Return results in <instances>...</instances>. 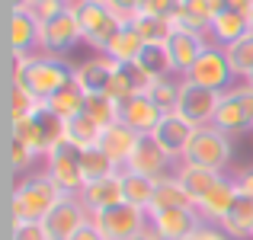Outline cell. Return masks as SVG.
<instances>
[{
  "mask_svg": "<svg viewBox=\"0 0 253 240\" xmlns=\"http://www.w3.org/2000/svg\"><path fill=\"white\" fill-rule=\"evenodd\" d=\"M244 83H247V86H250V90H253V74H250L247 80H244Z\"/></svg>",
  "mask_w": 253,
  "mask_h": 240,
  "instance_id": "cell-51",
  "label": "cell"
},
{
  "mask_svg": "<svg viewBox=\"0 0 253 240\" xmlns=\"http://www.w3.org/2000/svg\"><path fill=\"white\" fill-rule=\"evenodd\" d=\"M186 205H192L189 192L179 183L176 173H170V176H164V179L154 183V199H151L148 215H161V211H170V208H186Z\"/></svg>",
  "mask_w": 253,
  "mask_h": 240,
  "instance_id": "cell-27",
  "label": "cell"
},
{
  "mask_svg": "<svg viewBox=\"0 0 253 240\" xmlns=\"http://www.w3.org/2000/svg\"><path fill=\"white\" fill-rule=\"evenodd\" d=\"M202 228V215L196 211V205H186V208H170L161 215H151V231L161 240H183L192 237Z\"/></svg>",
  "mask_w": 253,
  "mask_h": 240,
  "instance_id": "cell-16",
  "label": "cell"
},
{
  "mask_svg": "<svg viewBox=\"0 0 253 240\" xmlns=\"http://www.w3.org/2000/svg\"><path fill=\"white\" fill-rule=\"evenodd\" d=\"M122 176V199L128 205H135V208H151V199H154V183L157 179H148V176H138V173L131 170H122L119 173Z\"/></svg>",
  "mask_w": 253,
  "mask_h": 240,
  "instance_id": "cell-32",
  "label": "cell"
},
{
  "mask_svg": "<svg viewBox=\"0 0 253 240\" xmlns=\"http://www.w3.org/2000/svg\"><path fill=\"white\" fill-rule=\"evenodd\" d=\"M209 48V36L202 32H192V29H179L173 26V36L167 39V51H170V64H173V74L186 77L192 71V64L199 61V55Z\"/></svg>",
  "mask_w": 253,
  "mask_h": 240,
  "instance_id": "cell-15",
  "label": "cell"
},
{
  "mask_svg": "<svg viewBox=\"0 0 253 240\" xmlns=\"http://www.w3.org/2000/svg\"><path fill=\"white\" fill-rule=\"evenodd\" d=\"M71 240H103V234L96 231V224H93V221H86V224H84V228L77 231V234L71 237Z\"/></svg>",
  "mask_w": 253,
  "mask_h": 240,
  "instance_id": "cell-47",
  "label": "cell"
},
{
  "mask_svg": "<svg viewBox=\"0 0 253 240\" xmlns=\"http://www.w3.org/2000/svg\"><path fill=\"white\" fill-rule=\"evenodd\" d=\"M224 55H228L234 74L241 77V80H247L253 74V29L244 39H237L234 45H228V48H224Z\"/></svg>",
  "mask_w": 253,
  "mask_h": 240,
  "instance_id": "cell-38",
  "label": "cell"
},
{
  "mask_svg": "<svg viewBox=\"0 0 253 240\" xmlns=\"http://www.w3.org/2000/svg\"><path fill=\"white\" fill-rule=\"evenodd\" d=\"M183 83H186V80H183V77H176V74H170V77H157V80H151L148 96L157 103V109H161V112H176L179 96H183Z\"/></svg>",
  "mask_w": 253,
  "mask_h": 240,
  "instance_id": "cell-33",
  "label": "cell"
},
{
  "mask_svg": "<svg viewBox=\"0 0 253 240\" xmlns=\"http://www.w3.org/2000/svg\"><path fill=\"white\" fill-rule=\"evenodd\" d=\"M68 6H71V0H45V3H39L32 13H36L39 23H45V19H51V16H58V13H64Z\"/></svg>",
  "mask_w": 253,
  "mask_h": 240,
  "instance_id": "cell-43",
  "label": "cell"
},
{
  "mask_svg": "<svg viewBox=\"0 0 253 240\" xmlns=\"http://www.w3.org/2000/svg\"><path fill=\"white\" fill-rule=\"evenodd\" d=\"M86 221H90V211L84 208L81 199L77 196H64L61 202L45 215L42 228H45V234H48V240H71Z\"/></svg>",
  "mask_w": 253,
  "mask_h": 240,
  "instance_id": "cell-11",
  "label": "cell"
},
{
  "mask_svg": "<svg viewBox=\"0 0 253 240\" xmlns=\"http://www.w3.org/2000/svg\"><path fill=\"white\" fill-rule=\"evenodd\" d=\"M138 138H141V135H135V131H131L128 125L116 122V125H109V128H103V138H99V151H103V154L109 157L112 163H119V166L125 170L128 157L135 154Z\"/></svg>",
  "mask_w": 253,
  "mask_h": 240,
  "instance_id": "cell-24",
  "label": "cell"
},
{
  "mask_svg": "<svg viewBox=\"0 0 253 240\" xmlns=\"http://www.w3.org/2000/svg\"><path fill=\"white\" fill-rule=\"evenodd\" d=\"M250 19H253V13H250Z\"/></svg>",
  "mask_w": 253,
  "mask_h": 240,
  "instance_id": "cell-54",
  "label": "cell"
},
{
  "mask_svg": "<svg viewBox=\"0 0 253 240\" xmlns=\"http://www.w3.org/2000/svg\"><path fill=\"white\" fill-rule=\"evenodd\" d=\"M32 3H36V6H39V3H45V0H32ZM36 6H32V10H36Z\"/></svg>",
  "mask_w": 253,
  "mask_h": 240,
  "instance_id": "cell-52",
  "label": "cell"
},
{
  "mask_svg": "<svg viewBox=\"0 0 253 240\" xmlns=\"http://www.w3.org/2000/svg\"><path fill=\"white\" fill-rule=\"evenodd\" d=\"M148 86H151V77L144 74V71L138 68L135 61L116 64V74H112V80H109V90H106V96H112L119 106H122L125 99L138 96V93H148Z\"/></svg>",
  "mask_w": 253,
  "mask_h": 240,
  "instance_id": "cell-23",
  "label": "cell"
},
{
  "mask_svg": "<svg viewBox=\"0 0 253 240\" xmlns=\"http://www.w3.org/2000/svg\"><path fill=\"white\" fill-rule=\"evenodd\" d=\"M173 166H176V160L164 154L161 144L151 135H141L138 144H135V154L125 163V170L138 173V176H148V179H164V176H170V173H176Z\"/></svg>",
  "mask_w": 253,
  "mask_h": 240,
  "instance_id": "cell-13",
  "label": "cell"
},
{
  "mask_svg": "<svg viewBox=\"0 0 253 240\" xmlns=\"http://www.w3.org/2000/svg\"><path fill=\"white\" fill-rule=\"evenodd\" d=\"M161 119H164V112L157 109V103L148 96V93H138V96L125 99V103L119 106V122L128 125L135 135H151Z\"/></svg>",
  "mask_w": 253,
  "mask_h": 240,
  "instance_id": "cell-17",
  "label": "cell"
},
{
  "mask_svg": "<svg viewBox=\"0 0 253 240\" xmlns=\"http://www.w3.org/2000/svg\"><path fill=\"white\" fill-rule=\"evenodd\" d=\"M192 135H196V125L186 122L179 112H164V119L157 122V128L151 131V138L161 144V151L167 157H173L176 163H183V154H186V148H189Z\"/></svg>",
  "mask_w": 253,
  "mask_h": 240,
  "instance_id": "cell-14",
  "label": "cell"
},
{
  "mask_svg": "<svg viewBox=\"0 0 253 240\" xmlns=\"http://www.w3.org/2000/svg\"><path fill=\"white\" fill-rule=\"evenodd\" d=\"M179 3H183V0H179Z\"/></svg>",
  "mask_w": 253,
  "mask_h": 240,
  "instance_id": "cell-55",
  "label": "cell"
},
{
  "mask_svg": "<svg viewBox=\"0 0 253 240\" xmlns=\"http://www.w3.org/2000/svg\"><path fill=\"white\" fill-rule=\"evenodd\" d=\"M237 196H241V186H237V179H234V176H224L221 183H218L215 189H211L209 196L202 199V202H196V211L202 215V221L221 224L224 215L231 211V205H234Z\"/></svg>",
  "mask_w": 253,
  "mask_h": 240,
  "instance_id": "cell-20",
  "label": "cell"
},
{
  "mask_svg": "<svg viewBox=\"0 0 253 240\" xmlns=\"http://www.w3.org/2000/svg\"><path fill=\"white\" fill-rule=\"evenodd\" d=\"M176 176H179V183L186 186V192H189L192 205H196V202H202V199L209 196V192L215 189L218 183H221L224 173L205 170V166H192V163H179V166H176Z\"/></svg>",
  "mask_w": 253,
  "mask_h": 240,
  "instance_id": "cell-28",
  "label": "cell"
},
{
  "mask_svg": "<svg viewBox=\"0 0 253 240\" xmlns=\"http://www.w3.org/2000/svg\"><path fill=\"white\" fill-rule=\"evenodd\" d=\"M234 68H231L228 55H224V48H218V45L209 42V48L199 55V61L192 64V71L186 74L189 83H199L205 86V90H215V93H224L234 86Z\"/></svg>",
  "mask_w": 253,
  "mask_h": 240,
  "instance_id": "cell-9",
  "label": "cell"
},
{
  "mask_svg": "<svg viewBox=\"0 0 253 240\" xmlns=\"http://www.w3.org/2000/svg\"><path fill=\"white\" fill-rule=\"evenodd\" d=\"M250 240H253V237H250Z\"/></svg>",
  "mask_w": 253,
  "mask_h": 240,
  "instance_id": "cell-57",
  "label": "cell"
},
{
  "mask_svg": "<svg viewBox=\"0 0 253 240\" xmlns=\"http://www.w3.org/2000/svg\"><path fill=\"white\" fill-rule=\"evenodd\" d=\"M64 199V192L55 186L48 173H26L16 179L10 192V218L13 221H45L51 208Z\"/></svg>",
  "mask_w": 253,
  "mask_h": 240,
  "instance_id": "cell-2",
  "label": "cell"
},
{
  "mask_svg": "<svg viewBox=\"0 0 253 240\" xmlns=\"http://www.w3.org/2000/svg\"><path fill=\"white\" fill-rule=\"evenodd\" d=\"M224 10V0H183L173 16V26L179 29H192V32H209L211 19Z\"/></svg>",
  "mask_w": 253,
  "mask_h": 240,
  "instance_id": "cell-21",
  "label": "cell"
},
{
  "mask_svg": "<svg viewBox=\"0 0 253 240\" xmlns=\"http://www.w3.org/2000/svg\"><path fill=\"white\" fill-rule=\"evenodd\" d=\"M128 23L135 26V32L144 39V45L167 42V39L173 36V19H161V16H144V13H135Z\"/></svg>",
  "mask_w": 253,
  "mask_h": 240,
  "instance_id": "cell-37",
  "label": "cell"
},
{
  "mask_svg": "<svg viewBox=\"0 0 253 240\" xmlns=\"http://www.w3.org/2000/svg\"><path fill=\"white\" fill-rule=\"evenodd\" d=\"M131 240H161L154 234V231H144V234H138V237H131Z\"/></svg>",
  "mask_w": 253,
  "mask_h": 240,
  "instance_id": "cell-50",
  "label": "cell"
},
{
  "mask_svg": "<svg viewBox=\"0 0 253 240\" xmlns=\"http://www.w3.org/2000/svg\"><path fill=\"white\" fill-rule=\"evenodd\" d=\"M77 42H84V32H81V19H77L74 3L64 13L39 23V55L68 58L77 48Z\"/></svg>",
  "mask_w": 253,
  "mask_h": 240,
  "instance_id": "cell-5",
  "label": "cell"
},
{
  "mask_svg": "<svg viewBox=\"0 0 253 240\" xmlns=\"http://www.w3.org/2000/svg\"><path fill=\"white\" fill-rule=\"evenodd\" d=\"M61 138H68L71 144H77L81 151H90V148H99V138H103V128L93 122L90 116H74L68 122H61Z\"/></svg>",
  "mask_w": 253,
  "mask_h": 240,
  "instance_id": "cell-31",
  "label": "cell"
},
{
  "mask_svg": "<svg viewBox=\"0 0 253 240\" xmlns=\"http://www.w3.org/2000/svg\"><path fill=\"white\" fill-rule=\"evenodd\" d=\"M176 10H179V0H138V13H144V16L173 19Z\"/></svg>",
  "mask_w": 253,
  "mask_h": 240,
  "instance_id": "cell-40",
  "label": "cell"
},
{
  "mask_svg": "<svg viewBox=\"0 0 253 240\" xmlns=\"http://www.w3.org/2000/svg\"><path fill=\"white\" fill-rule=\"evenodd\" d=\"M10 48H13V58L39 55V19L32 10L10 13Z\"/></svg>",
  "mask_w": 253,
  "mask_h": 240,
  "instance_id": "cell-19",
  "label": "cell"
},
{
  "mask_svg": "<svg viewBox=\"0 0 253 240\" xmlns=\"http://www.w3.org/2000/svg\"><path fill=\"white\" fill-rule=\"evenodd\" d=\"M13 138H19L36 154V160H45L48 151L55 148V141L61 138V122L55 116H48L45 109H39L36 116L23 119V122H13Z\"/></svg>",
  "mask_w": 253,
  "mask_h": 240,
  "instance_id": "cell-10",
  "label": "cell"
},
{
  "mask_svg": "<svg viewBox=\"0 0 253 240\" xmlns=\"http://www.w3.org/2000/svg\"><path fill=\"white\" fill-rule=\"evenodd\" d=\"M144 48V39L135 32V26L125 19V26L112 36L109 48H106V58H112L116 64H128V61H138V55H141Z\"/></svg>",
  "mask_w": 253,
  "mask_h": 240,
  "instance_id": "cell-29",
  "label": "cell"
},
{
  "mask_svg": "<svg viewBox=\"0 0 253 240\" xmlns=\"http://www.w3.org/2000/svg\"><path fill=\"white\" fill-rule=\"evenodd\" d=\"M71 80H77V68L64 58H51V55L13 58V83L26 86L39 103L48 99L51 93H58Z\"/></svg>",
  "mask_w": 253,
  "mask_h": 240,
  "instance_id": "cell-1",
  "label": "cell"
},
{
  "mask_svg": "<svg viewBox=\"0 0 253 240\" xmlns=\"http://www.w3.org/2000/svg\"><path fill=\"white\" fill-rule=\"evenodd\" d=\"M77 199L84 202V208L93 215H99V211L112 208V205H122V176H109V179H99V183H86L81 192H77Z\"/></svg>",
  "mask_w": 253,
  "mask_h": 240,
  "instance_id": "cell-22",
  "label": "cell"
},
{
  "mask_svg": "<svg viewBox=\"0 0 253 240\" xmlns=\"http://www.w3.org/2000/svg\"><path fill=\"white\" fill-rule=\"evenodd\" d=\"M138 68L144 71L151 80L157 77H170L173 74V64H170V51H167V42H154V45H144L141 55H138Z\"/></svg>",
  "mask_w": 253,
  "mask_h": 240,
  "instance_id": "cell-35",
  "label": "cell"
},
{
  "mask_svg": "<svg viewBox=\"0 0 253 240\" xmlns=\"http://www.w3.org/2000/svg\"><path fill=\"white\" fill-rule=\"evenodd\" d=\"M6 148H10V166H13V173H26V170L32 166L36 154H32V151L26 148L23 141H19V138L10 135V144H6Z\"/></svg>",
  "mask_w": 253,
  "mask_h": 240,
  "instance_id": "cell-41",
  "label": "cell"
},
{
  "mask_svg": "<svg viewBox=\"0 0 253 240\" xmlns=\"http://www.w3.org/2000/svg\"><path fill=\"white\" fill-rule=\"evenodd\" d=\"M231 154H234L231 135L218 131L215 125H202V128H196V135H192L189 148H186V154H183V163L224 173V166L231 163Z\"/></svg>",
  "mask_w": 253,
  "mask_h": 240,
  "instance_id": "cell-4",
  "label": "cell"
},
{
  "mask_svg": "<svg viewBox=\"0 0 253 240\" xmlns=\"http://www.w3.org/2000/svg\"><path fill=\"white\" fill-rule=\"evenodd\" d=\"M71 3H74V0H71Z\"/></svg>",
  "mask_w": 253,
  "mask_h": 240,
  "instance_id": "cell-56",
  "label": "cell"
},
{
  "mask_svg": "<svg viewBox=\"0 0 253 240\" xmlns=\"http://www.w3.org/2000/svg\"><path fill=\"white\" fill-rule=\"evenodd\" d=\"M234 179H237V186H241L244 196H250V199H253V166H244V170L237 173Z\"/></svg>",
  "mask_w": 253,
  "mask_h": 240,
  "instance_id": "cell-46",
  "label": "cell"
},
{
  "mask_svg": "<svg viewBox=\"0 0 253 240\" xmlns=\"http://www.w3.org/2000/svg\"><path fill=\"white\" fill-rule=\"evenodd\" d=\"M90 221L96 224V231L103 234V240H131V237L144 234V231H151V215L144 208L128 205V202L112 205V208L93 215Z\"/></svg>",
  "mask_w": 253,
  "mask_h": 240,
  "instance_id": "cell-7",
  "label": "cell"
},
{
  "mask_svg": "<svg viewBox=\"0 0 253 240\" xmlns=\"http://www.w3.org/2000/svg\"><path fill=\"white\" fill-rule=\"evenodd\" d=\"M112 74H116V61L106 55L86 58L84 64H77V83H81L84 93H106Z\"/></svg>",
  "mask_w": 253,
  "mask_h": 240,
  "instance_id": "cell-26",
  "label": "cell"
},
{
  "mask_svg": "<svg viewBox=\"0 0 253 240\" xmlns=\"http://www.w3.org/2000/svg\"><path fill=\"white\" fill-rule=\"evenodd\" d=\"M32 0H10V13H16V10H32Z\"/></svg>",
  "mask_w": 253,
  "mask_h": 240,
  "instance_id": "cell-49",
  "label": "cell"
},
{
  "mask_svg": "<svg viewBox=\"0 0 253 240\" xmlns=\"http://www.w3.org/2000/svg\"><path fill=\"white\" fill-rule=\"evenodd\" d=\"M215 125L224 135H250L253 131V90L247 83H234L221 93V103L215 112Z\"/></svg>",
  "mask_w": 253,
  "mask_h": 240,
  "instance_id": "cell-6",
  "label": "cell"
},
{
  "mask_svg": "<svg viewBox=\"0 0 253 240\" xmlns=\"http://www.w3.org/2000/svg\"><path fill=\"white\" fill-rule=\"evenodd\" d=\"M10 240H48L42 221H13Z\"/></svg>",
  "mask_w": 253,
  "mask_h": 240,
  "instance_id": "cell-42",
  "label": "cell"
},
{
  "mask_svg": "<svg viewBox=\"0 0 253 240\" xmlns=\"http://www.w3.org/2000/svg\"><path fill=\"white\" fill-rule=\"evenodd\" d=\"M84 116H90L99 128H109L119 122V103L106 93H86L84 99Z\"/></svg>",
  "mask_w": 253,
  "mask_h": 240,
  "instance_id": "cell-36",
  "label": "cell"
},
{
  "mask_svg": "<svg viewBox=\"0 0 253 240\" xmlns=\"http://www.w3.org/2000/svg\"><path fill=\"white\" fill-rule=\"evenodd\" d=\"M183 240H196V237H183Z\"/></svg>",
  "mask_w": 253,
  "mask_h": 240,
  "instance_id": "cell-53",
  "label": "cell"
},
{
  "mask_svg": "<svg viewBox=\"0 0 253 240\" xmlns=\"http://www.w3.org/2000/svg\"><path fill=\"white\" fill-rule=\"evenodd\" d=\"M228 10H241V13H253V0H224Z\"/></svg>",
  "mask_w": 253,
  "mask_h": 240,
  "instance_id": "cell-48",
  "label": "cell"
},
{
  "mask_svg": "<svg viewBox=\"0 0 253 240\" xmlns=\"http://www.w3.org/2000/svg\"><path fill=\"white\" fill-rule=\"evenodd\" d=\"M253 29V19H250V13H241V10H228L224 6L221 13H218L215 19H211V26H209V42L211 45H218V48H228V45H234L237 39H244L247 32Z\"/></svg>",
  "mask_w": 253,
  "mask_h": 240,
  "instance_id": "cell-18",
  "label": "cell"
},
{
  "mask_svg": "<svg viewBox=\"0 0 253 240\" xmlns=\"http://www.w3.org/2000/svg\"><path fill=\"white\" fill-rule=\"evenodd\" d=\"M81 154L84 151L77 144H71L68 138H58L55 148L45 157V173L55 179V186L64 196H77L84 189V173H81Z\"/></svg>",
  "mask_w": 253,
  "mask_h": 240,
  "instance_id": "cell-8",
  "label": "cell"
},
{
  "mask_svg": "<svg viewBox=\"0 0 253 240\" xmlns=\"http://www.w3.org/2000/svg\"><path fill=\"white\" fill-rule=\"evenodd\" d=\"M221 228L228 231L234 240H250L253 237V199L250 196H237L234 205H231V211L224 215Z\"/></svg>",
  "mask_w": 253,
  "mask_h": 240,
  "instance_id": "cell-30",
  "label": "cell"
},
{
  "mask_svg": "<svg viewBox=\"0 0 253 240\" xmlns=\"http://www.w3.org/2000/svg\"><path fill=\"white\" fill-rule=\"evenodd\" d=\"M192 237H196V240H234L221 224H211V221H202V228H199Z\"/></svg>",
  "mask_w": 253,
  "mask_h": 240,
  "instance_id": "cell-44",
  "label": "cell"
},
{
  "mask_svg": "<svg viewBox=\"0 0 253 240\" xmlns=\"http://www.w3.org/2000/svg\"><path fill=\"white\" fill-rule=\"evenodd\" d=\"M183 80H186V77H183ZM218 103H221V93L205 90V86L189 83V80H186V83H183V96H179L176 112L186 119V122H192L196 128H202V125H211V122H215Z\"/></svg>",
  "mask_w": 253,
  "mask_h": 240,
  "instance_id": "cell-12",
  "label": "cell"
},
{
  "mask_svg": "<svg viewBox=\"0 0 253 240\" xmlns=\"http://www.w3.org/2000/svg\"><path fill=\"white\" fill-rule=\"evenodd\" d=\"M84 99H86V93L81 90V83L71 80V83H64L58 93H51L48 99H42V109L48 112V116H55L58 122H68V119H74V116L84 112Z\"/></svg>",
  "mask_w": 253,
  "mask_h": 240,
  "instance_id": "cell-25",
  "label": "cell"
},
{
  "mask_svg": "<svg viewBox=\"0 0 253 240\" xmlns=\"http://www.w3.org/2000/svg\"><path fill=\"white\" fill-rule=\"evenodd\" d=\"M39 109H42V103H39L26 86L10 83V122H23V119L36 116Z\"/></svg>",
  "mask_w": 253,
  "mask_h": 240,
  "instance_id": "cell-39",
  "label": "cell"
},
{
  "mask_svg": "<svg viewBox=\"0 0 253 240\" xmlns=\"http://www.w3.org/2000/svg\"><path fill=\"white\" fill-rule=\"evenodd\" d=\"M106 3H109L119 16H125V19H131L138 13V0H106Z\"/></svg>",
  "mask_w": 253,
  "mask_h": 240,
  "instance_id": "cell-45",
  "label": "cell"
},
{
  "mask_svg": "<svg viewBox=\"0 0 253 240\" xmlns=\"http://www.w3.org/2000/svg\"><path fill=\"white\" fill-rule=\"evenodd\" d=\"M81 173H84V186H86V183H99V179L119 176L122 166L112 163V160L106 157L99 148H90V151H84V154H81Z\"/></svg>",
  "mask_w": 253,
  "mask_h": 240,
  "instance_id": "cell-34",
  "label": "cell"
},
{
  "mask_svg": "<svg viewBox=\"0 0 253 240\" xmlns=\"http://www.w3.org/2000/svg\"><path fill=\"white\" fill-rule=\"evenodd\" d=\"M74 10H77V19H81L84 42L96 55H106L112 36L125 26V16H119L106 0H74Z\"/></svg>",
  "mask_w": 253,
  "mask_h": 240,
  "instance_id": "cell-3",
  "label": "cell"
}]
</instances>
